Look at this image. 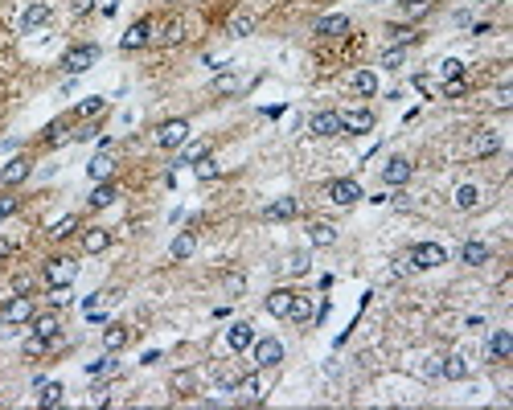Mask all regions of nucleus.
<instances>
[{
	"mask_svg": "<svg viewBox=\"0 0 513 410\" xmlns=\"http://www.w3.org/2000/svg\"><path fill=\"white\" fill-rule=\"evenodd\" d=\"M407 263L419 267V271H431V267H444V263H448V250H444L439 242H415V246L407 250Z\"/></svg>",
	"mask_w": 513,
	"mask_h": 410,
	"instance_id": "f257e3e1",
	"label": "nucleus"
},
{
	"mask_svg": "<svg viewBox=\"0 0 513 410\" xmlns=\"http://www.w3.org/2000/svg\"><path fill=\"white\" fill-rule=\"evenodd\" d=\"M94 62H99V46H70L62 53V70L66 74H87Z\"/></svg>",
	"mask_w": 513,
	"mask_h": 410,
	"instance_id": "f03ea898",
	"label": "nucleus"
},
{
	"mask_svg": "<svg viewBox=\"0 0 513 410\" xmlns=\"http://www.w3.org/2000/svg\"><path fill=\"white\" fill-rule=\"evenodd\" d=\"M78 279V263L70 259V255H58V259H49L46 263V283L49 287H70Z\"/></svg>",
	"mask_w": 513,
	"mask_h": 410,
	"instance_id": "7ed1b4c3",
	"label": "nucleus"
},
{
	"mask_svg": "<svg viewBox=\"0 0 513 410\" xmlns=\"http://www.w3.org/2000/svg\"><path fill=\"white\" fill-rule=\"evenodd\" d=\"M156 144H160L165 152H177L181 144H189V123L185 119H165V123L156 128Z\"/></svg>",
	"mask_w": 513,
	"mask_h": 410,
	"instance_id": "20e7f679",
	"label": "nucleus"
},
{
	"mask_svg": "<svg viewBox=\"0 0 513 410\" xmlns=\"http://www.w3.org/2000/svg\"><path fill=\"white\" fill-rule=\"evenodd\" d=\"M251 349H255V365L259 369H276L283 361V341H276V336H259Z\"/></svg>",
	"mask_w": 513,
	"mask_h": 410,
	"instance_id": "39448f33",
	"label": "nucleus"
},
{
	"mask_svg": "<svg viewBox=\"0 0 513 410\" xmlns=\"http://www.w3.org/2000/svg\"><path fill=\"white\" fill-rule=\"evenodd\" d=\"M341 132H349V136H366V132H373V111H366V107L341 111Z\"/></svg>",
	"mask_w": 513,
	"mask_h": 410,
	"instance_id": "423d86ee",
	"label": "nucleus"
},
{
	"mask_svg": "<svg viewBox=\"0 0 513 410\" xmlns=\"http://www.w3.org/2000/svg\"><path fill=\"white\" fill-rule=\"evenodd\" d=\"M328 201L333 205H358L362 201V185L353 181V177H341V181L328 185Z\"/></svg>",
	"mask_w": 513,
	"mask_h": 410,
	"instance_id": "0eeeda50",
	"label": "nucleus"
},
{
	"mask_svg": "<svg viewBox=\"0 0 513 410\" xmlns=\"http://www.w3.org/2000/svg\"><path fill=\"white\" fill-rule=\"evenodd\" d=\"M25 320H33V300L29 296H12L0 308V324H25Z\"/></svg>",
	"mask_w": 513,
	"mask_h": 410,
	"instance_id": "6e6552de",
	"label": "nucleus"
},
{
	"mask_svg": "<svg viewBox=\"0 0 513 410\" xmlns=\"http://www.w3.org/2000/svg\"><path fill=\"white\" fill-rule=\"evenodd\" d=\"M87 173H91V181H111V173H115V148H99L91 156V164H87Z\"/></svg>",
	"mask_w": 513,
	"mask_h": 410,
	"instance_id": "1a4fd4ad",
	"label": "nucleus"
},
{
	"mask_svg": "<svg viewBox=\"0 0 513 410\" xmlns=\"http://www.w3.org/2000/svg\"><path fill=\"white\" fill-rule=\"evenodd\" d=\"M308 132H312V136H321V139L341 136V111H317V115L308 119Z\"/></svg>",
	"mask_w": 513,
	"mask_h": 410,
	"instance_id": "9d476101",
	"label": "nucleus"
},
{
	"mask_svg": "<svg viewBox=\"0 0 513 410\" xmlns=\"http://www.w3.org/2000/svg\"><path fill=\"white\" fill-rule=\"evenodd\" d=\"M411 173H415V164H411L407 156H390V160L382 164V181L386 185H407L411 181Z\"/></svg>",
	"mask_w": 513,
	"mask_h": 410,
	"instance_id": "9b49d317",
	"label": "nucleus"
},
{
	"mask_svg": "<svg viewBox=\"0 0 513 410\" xmlns=\"http://www.w3.org/2000/svg\"><path fill=\"white\" fill-rule=\"evenodd\" d=\"M148 42H152V21L144 17V21H136V25H132V29H128V33L119 37V49H128V53H136V49H144Z\"/></svg>",
	"mask_w": 513,
	"mask_h": 410,
	"instance_id": "f8f14e48",
	"label": "nucleus"
},
{
	"mask_svg": "<svg viewBox=\"0 0 513 410\" xmlns=\"http://www.w3.org/2000/svg\"><path fill=\"white\" fill-rule=\"evenodd\" d=\"M230 390H234V398H238L242 407H259V402H263V382H259L255 373L242 377V382H234Z\"/></svg>",
	"mask_w": 513,
	"mask_h": 410,
	"instance_id": "ddd939ff",
	"label": "nucleus"
},
{
	"mask_svg": "<svg viewBox=\"0 0 513 410\" xmlns=\"http://www.w3.org/2000/svg\"><path fill=\"white\" fill-rule=\"evenodd\" d=\"M49 17H53V8H49L46 0H37V4H29V8L21 12V29H25V33H33V29L49 25Z\"/></svg>",
	"mask_w": 513,
	"mask_h": 410,
	"instance_id": "4468645a",
	"label": "nucleus"
},
{
	"mask_svg": "<svg viewBox=\"0 0 513 410\" xmlns=\"http://www.w3.org/2000/svg\"><path fill=\"white\" fill-rule=\"evenodd\" d=\"M226 345H230L234 353H242V349H251V345H255V328H251L246 320H234L230 328H226Z\"/></svg>",
	"mask_w": 513,
	"mask_h": 410,
	"instance_id": "2eb2a0df",
	"label": "nucleus"
},
{
	"mask_svg": "<svg viewBox=\"0 0 513 410\" xmlns=\"http://www.w3.org/2000/svg\"><path fill=\"white\" fill-rule=\"evenodd\" d=\"M33 173V164H29V156H12L4 169H0V185H21L25 177Z\"/></svg>",
	"mask_w": 513,
	"mask_h": 410,
	"instance_id": "dca6fc26",
	"label": "nucleus"
},
{
	"mask_svg": "<svg viewBox=\"0 0 513 410\" xmlns=\"http://www.w3.org/2000/svg\"><path fill=\"white\" fill-rule=\"evenodd\" d=\"M287 316L296 320V324H308V320L317 316V300H312V296L292 291V308H287Z\"/></svg>",
	"mask_w": 513,
	"mask_h": 410,
	"instance_id": "f3484780",
	"label": "nucleus"
},
{
	"mask_svg": "<svg viewBox=\"0 0 513 410\" xmlns=\"http://www.w3.org/2000/svg\"><path fill=\"white\" fill-rule=\"evenodd\" d=\"M296 210H300L296 197H276V201L263 210V218H267V222H287V218H296Z\"/></svg>",
	"mask_w": 513,
	"mask_h": 410,
	"instance_id": "a211bd4d",
	"label": "nucleus"
},
{
	"mask_svg": "<svg viewBox=\"0 0 513 410\" xmlns=\"http://www.w3.org/2000/svg\"><path fill=\"white\" fill-rule=\"evenodd\" d=\"M341 33H349V17L345 12H333V17L317 21V37H341Z\"/></svg>",
	"mask_w": 513,
	"mask_h": 410,
	"instance_id": "6ab92c4d",
	"label": "nucleus"
},
{
	"mask_svg": "<svg viewBox=\"0 0 513 410\" xmlns=\"http://www.w3.org/2000/svg\"><path fill=\"white\" fill-rule=\"evenodd\" d=\"M37 407L42 410H53V407H62V394H66V386L62 382H37Z\"/></svg>",
	"mask_w": 513,
	"mask_h": 410,
	"instance_id": "aec40b11",
	"label": "nucleus"
},
{
	"mask_svg": "<svg viewBox=\"0 0 513 410\" xmlns=\"http://www.w3.org/2000/svg\"><path fill=\"white\" fill-rule=\"evenodd\" d=\"M115 197H119V189H115V185H111V181H99L91 189V197H87V205H91V210H107Z\"/></svg>",
	"mask_w": 513,
	"mask_h": 410,
	"instance_id": "412c9836",
	"label": "nucleus"
},
{
	"mask_svg": "<svg viewBox=\"0 0 513 410\" xmlns=\"http://www.w3.org/2000/svg\"><path fill=\"white\" fill-rule=\"evenodd\" d=\"M489 353H493V361H505V357H510V353H513V332H510V328H497V332H493Z\"/></svg>",
	"mask_w": 513,
	"mask_h": 410,
	"instance_id": "4be33fe9",
	"label": "nucleus"
},
{
	"mask_svg": "<svg viewBox=\"0 0 513 410\" xmlns=\"http://www.w3.org/2000/svg\"><path fill=\"white\" fill-rule=\"evenodd\" d=\"M460 263H464V267H480V263H489V246H485V242H476V238L464 242V246H460Z\"/></svg>",
	"mask_w": 513,
	"mask_h": 410,
	"instance_id": "5701e85b",
	"label": "nucleus"
},
{
	"mask_svg": "<svg viewBox=\"0 0 513 410\" xmlns=\"http://www.w3.org/2000/svg\"><path fill=\"white\" fill-rule=\"evenodd\" d=\"M128 341H132V332H128L124 324H111V328L103 332V349H107V353H119Z\"/></svg>",
	"mask_w": 513,
	"mask_h": 410,
	"instance_id": "b1692460",
	"label": "nucleus"
},
{
	"mask_svg": "<svg viewBox=\"0 0 513 410\" xmlns=\"http://www.w3.org/2000/svg\"><path fill=\"white\" fill-rule=\"evenodd\" d=\"M107 246H111V230H87L83 234V250L87 255H103Z\"/></svg>",
	"mask_w": 513,
	"mask_h": 410,
	"instance_id": "393cba45",
	"label": "nucleus"
},
{
	"mask_svg": "<svg viewBox=\"0 0 513 410\" xmlns=\"http://www.w3.org/2000/svg\"><path fill=\"white\" fill-rule=\"evenodd\" d=\"M472 152H476V156H493V152H501V136H497V132H480V136H472Z\"/></svg>",
	"mask_w": 513,
	"mask_h": 410,
	"instance_id": "a878e982",
	"label": "nucleus"
},
{
	"mask_svg": "<svg viewBox=\"0 0 513 410\" xmlns=\"http://www.w3.org/2000/svg\"><path fill=\"white\" fill-rule=\"evenodd\" d=\"M193 250H197V238H193V230H181V234L173 238V246H169V255H173V259H189Z\"/></svg>",
	"mask_w": 513,
	"mask_h": 410,
	"instance_id": "bb28decb",
	"label": "nucleus"
},
{
	"mask_svg": "<svg viewBox=\"0 0 513 410\" xmlns=\"http://www.w3.org/2000/svg\"><path fill=\"white\" fill-rule=\"evenodd\" d=\"M271 316H287V308H292V291L287 287H276L271 296H267V304H263Z\"/></svg>",
	"mask_w": 513,
	"mask_h": 410,
	"instance_id": "cd10ccee",
	"label": "nucleus"
},
{
	"mask_svg": "<svg viewBox=\"0 0 513 410\" xmlns=\"http://www.w3.org/2000/svg\"><path fill=\"white\" fill-rule=\"evenodd\" d=\"M439 373H444L448 382H460V377H468V361L460 357V353H452V357H444V365H439Z\"/></svg>",
	"mask_w": 513,
	"mask_h": 410,
	"instance_id": "c85d7f7f",
	"label": "nucleus"
},
{
	"mask_svg": "<svg viewBox=\"0 0 513 410\" xmlns=\"http://www.w3.org/2000/svg\"><path fill=\"white\" fill-rule=\"evenodd\" d=\"M349 87H353L358 94H366V99H370V94H378V74H373V70H358V74L349 78Z\"/></svg>",
	"mask_w": 513,
	"mask_h": 410,
	"instance_id": "c756f323",
	"label": "nucleus"
},
{
	"mask_svg": "<svg viewBox=\"0 0 513 410\" xmlns=\"http://www.w3.org/2000/svg\"><path fill=\"white\" fill-rule=\"evenodd\" d=\"M308 242H312V246H333V242H337V230L328 226V222H312V226H308Z\"/></svg>",
	"mask_w": 513,
	"mask_h": 410,
	"instance_id": "7c9ffc66",
	"label": "nucleus"
},
{
	"mask_svg": "<svg viewBox=\"0 0 513 410\" xmlns=\"http://www.w3.org/2000/svg\"><path fill=\"white\" fill-rule=\"evenodd\" d=\"M58 328H62V324H58V316H37V320H33V332H37L42 341H49V345L58 341Z\"/></svg>",
	"mask_w": 513,
	"mask_h": 410,
	"instance_id": "2f4dec72",
	"label": "nucleus"
},
{
	"mask_svg": "<svg viewBox=\"0 0 513 410\" xmlns=\"http://www.w3.org/2000/svg\"><path fill=\"white\" fill-rule=\"evenodd\" d=\"M308 267H312L308 250H292V255H287V263H283V271H287V275H308Z\"/></svg>",
	"mask_w": 513,
	"mask_h": 410,
	"instance_id": "473e14b6",
	"label": "nucleus"
},
{
	"mask_svg": "<svg viewBox=\"0 0 513 410\" xmlns=\"http://www.w3.org/2000/svg\"><path fill=\"white\" fill-rule=\"evenodd\" d=\"M431 8H435V0H403V17H407V21H419Z\"/></svg>",
	"mask_w": 513,
	"mask_h": 410,
	"instance_id": "72a5a7b5",
	"label": "nucleus"
},
{
	"mask_svg": "<svg viewBox=\"0 0 513 410\" xmlns=\"http://www.w3.org/2000/svg\"><path fill=\"white\" fill-rule=\"evenodd\" d=\"M386 37H390V46H411L419 33H415L411 25H390V29H386Z\"/></svg>",
	"mask_w": 513,
	"mask_h": 410,
	"instance_id": "f704fd0d",
	"label": "nucleus"
},
{
	"mask_svg": "<svg viewBox=\"0 0 513 410\" xmlns=\"http://www.w3.org/2000/svg\"><path fill=\"white\" fill-rule=\"evenodd\" d=\"M456 205H460V210H476V205H480V189H476V185H460V189H456Z\"/></svg>",
	"mask_w": 513,
	"mask_h": 410,
	"instance_id": "c9c22d12",
	"label": "nucleus"
},
{
	"mask_svg": "<svg viewBox=\"0 0 513 410\" xmlns=\"http://www.w3.org/2000/svg\"><path fill=\"white\" fill-rule=\"evenodd\" d=\"M74 230H78V218H74V214H66V218H58V222L49 226V238H70Z\"/></svg>",
	"mask_w": 513,
	"mask_h": 410,
	"instance_id": "e433bc0d",
	"label": "nucleus"
},
{
	"mask_svg": "<svg viewBox=\"0 0 513 410\" xmlns=\"http://www.w3.org/2000/svg\"><path fill=\"white\" fill-rule=\"evenodd\" d=\"M181 148H185V152L177 156V164H197L201 156H210V148H205V144H181Z\"/></svg>",
	"mask_w": 513,
	"mask_h": 410,
	"instance_id": "4c0bfd02",
	"label": "nucleus"
},
{
	"mask_svg": "<svg viewBox=\"0 0 513 410\" xmlns=\"http://www.w3.org/2000/svg\"><path fill=\"white\" fill-rule=\"evenodd\" d=\"M181 37H185V25H181V21H169V25H165V33H160L156 42H160V46H177Z\"/></svg>",
	"mask_w": 513,
	"mask_h": 410,
	"instance_id": "58836bf2",
	"label": "nucleus"
},
{
	"mask_svg": "<svg viewBox=\"0 0 513 410\" xmlns=\"http://www.w3.org/2000/svg\"><path fill=\"white\" fill-rule=\"evenodd\" d=\"M193 173H197V181H214V177H218V160H214V156H201V160L193 164Z\"/></svg>",
	"mask_w": 513,
	"mask_h": 410,
	"instance_id": "ea45409f",
	"label": "nucleus"
},
{
	"mask_svg": "<svg viewBox=\"0 0 513 410\" xmlns=\"http://www.w3.org/2000/svg\"><path fill=\"white\" fill-rule=\"evenodd\" d=\"M251 29H255V17H251V12H238L230 21V37H246Z\"/></svg>",
	"mask_w": 513,
	"mask_h": 410,
	"instance_id": "a19ab883",
	"label": "nucleus"
},
{
	"mask_svg": "<svg viewBox=\"0 0 513 410\" xmlns=\"http://www.w3.org/2000/svg\"><path fill=\"white\" fill-rule=\"evenodd\" d=\"M103 107H107V99L94 94V99H83V103H78V115H83V119H94V115H103Z\"/></svg>",
	"mask_w": 513,
	"mask_h": 410,
	"instance_id": "79ce46f5",
	"label": "nucleus"
},
{
	"mask_svg": "<svg viewBox=\"0 0 513 410\" xmlns=\"http://www.w3.org/2000/svg\"><path fill=\"white\" fill-rule=\"evenodd\" d=\"M403 58H407L403 46H390L386 53H382V70H403Z\"/></svg>",
	"mask_w": 513,
	"mask_h": 410,
	"instance_id": "37998d69",
	"label": "nucleus"
},
{
	"mask_svg": "<svg viewBox=\"0 0 513 410\" xmlns=\"http://www.w3.org/2000/svg\"><path fill=\"white\" fill-rule=\"evenodd\" d=\"M439 74H444V78H464V62L448 58V62H439Z\"/></svg>",
	"mask_w": 513,
	"mask_h": 410,
	"instance_id": "c03bdc74",
	"label": "nucleus"
},
{
	"mask_svg": "<svg viewBox=\"0 0 513 410\" xmlns=\"http://www.w3.org/2000/svg\"><path fill=\"white\" fill-rule=\"evenodd\" d=\"M87 373H91V377H103V373H115V361H111V357H99V361H91V365H87Z\"/></svg>",
	"mask_w": 513,
	"mask_h": 410,
	"instance_id": "a18cd8bd",
	"label": "nucleus"
},
{
	"mask_svg": "<svg viewBox=\"0 0 513 410\" xmlns=\"http://www.w3.org/2000/svg\"><path fill=\"white\" fill-rule=\"evenodd\" d=\"M464 91H468L464 78H444V94H448V99H460Z\"/></svg>",
	"mask_w": 513,
	"mask_h": 410,
	"instance_id": "49530a36",
	"label": "nucleus"
},
{
	"mask_svg": "<svg viewBox=\"0 0 513 410\" xmlns=\"http://www.w3.org/2000/svg\"><path fill=\"white\" fill-rule=\"evenodd\" d=\"M49 349V341H42V336H37V332H33V336H29V341H25V353H29V357H42V353H46Z\"/></svg>",
	"mask_w": 513,
	"mask_h": 410,
	"instance_id": "de8ad7c7",
	"label": "nucleus"
},
{
	"mask_svg": "<svg viewBox=\"0 0 513 410\" xmlns=\"http://www.w3.org/2000/svg\"><path fill=\"white\" fill-rule=\"evenodd\" d=\"M214 91H218V94L238 91V78H234V74H222V78H214Z\"/></svg>",
	"mask_w": 513,
	"mask_h": 410,
	"instance_id": "09e8293b",
	"label": "nucleus"
},
{
	"mask_svg": "<svg viewBox=\"0 0 513 410\" xmlns=\"http://www.w3.org/2000/svg\"><path fill=\"white\" fill-rule=\"evenodd\" d=\"M493 103H497L501 111H510L513 107V87H497V99H493Z\"/></svg>",
	"mask_w": 513,
	"mask_h": 410,
	"instance_id": "8fccbe9b",
	"label": "nucleus"
},
{
	"mask_svg": "<svg viewBox=\"0 0 513 410\" xmlns=\"http://www.w3.org/2000/svg\"><path fill=\"white\" fill-rule=\"evenodd\" d=\"M8 214H17V197H0V218H8Z\"/></svg>",
	"mask_w": 513,
	"mask_h": 410,
	"instance_id": "3c124183",
	"label": "nucleus"
},
{
	"mask_svg": "<svg viewBox=\"0 0 513 410\" xmlns=\"http://www.w3.org/2000/svg\"><path fill=\"white\" fill-rule=\"evenodd\" d=\"M29 287H33V279H25V275H21V279H12V291H17V296H25Z\"/></svg>",
	"mask_w": 513,
	"mask_h": 410,
	"instance_id": "603ef678",
	"label": "nucleus"
},
{
	"mask_svg": "<svg viewBox=\"0 0 513 410\" xmlns=\"http://www.w3.org/2000/svg\"><path fill=\"white\" fill-rule=\"evenodd\" d=\"M49 300H53V304H58V308H62V304H66V300H70V296H66V287H53V296H49Z\"/></svg>",
	"mask_w": 513,
	"mask_h": 410,
	"instance_id": "864d4df0",
	"label": "nucleus"
},
{
	"mask_svg": "<svg viewBox=\"0 0 513 410\" xmlns=\"http://www.w3.org/2000/svg\"><path fill=\"white\" fill-rule=\"evenodd\" d=\"M8 255H12V242H8V238H0V259H8Z\"/></svg>",
	"mask_w": 513,
	"mask_h": 410,
	"instance_id": "5fc2aeb1",
	"label": "nucleus"
}]
</instances>
